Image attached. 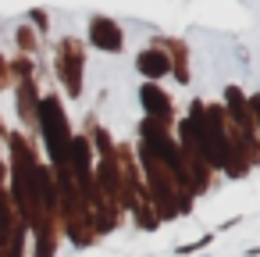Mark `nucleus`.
Listing matches in <instances>:
<instances>
[{"label": "nucleus", "instance_id": "39448f33", "mask_svg": "<svg viewBox=\"0 0 260 257\" xmlns=\"http://www.w3.org/2000/svg\"><path fill=\"white\" fill-rule=\"evenodd\" d=\"M253 107H256V115H260V97H256V100H253Z\"/></svg>", "mask_w": 260, "mask_h": 257}, {"label": "nucleus", "instance_id": "20e7f679", "mask_svg": "<svg viewBox=\"0 0 260 257\" xmlns=\"http://www.w3.org/2000/svg\"><path fill=\"white\" fill-rule=\"evenodd\" d=\"M139 72H143V75H153V79H157V75H164V72H168V61H164V58H160L157 50H146V54L139 58Z\"/></svg>", "mask_w": 260, "mask_h": 257}, {"label": "nucleus", "instance_id": "f257e3e1", "mask_svg": "<svg viewBox=\"0 0 260 257\" xmlns=\"http://www.w3.org/2000/svg\"><path fill=\"white\" fill-rule=\"evenodd\" d=\"M43 125H47V136H50V150H54V157L61 161L64 150H68V125H64V118L57 115V100H47V104H43Z\"/></svg>", "mask_w": 260, "mask_h": 257}, {"label": "nucleus", "instance_id": "f03ea898", "mask_svg": "<svg viewBox=\"0 0 260 257\" xmlns=\"http://www.w3.org/2000/svg\"><path fill=\"white\" fill-rule=\"evenodd\" d=\"M89 36H93L96 47H107V50H118V47H121V33H118L107 18H93V33H89Z\"/></svg>", "mask_w": 260, "mask_h": 257}, {"label": "nucleus", "instance_id": "7ed1b4c3", "mask_svg": "<svg viewBox=\"0 0 260 257\" xmlns=\"http://www.w3.org/2000/svg\"><path fill=\"white\" fill-rule=\"evenodd\" d=\"M143 104H146V111H150L153 118H160V122H168V118H171V107H168V100L160 97V90H157V86H143Z\"/></svg>", "mask_w": 260, "mask_h": 257}]
</instances>
